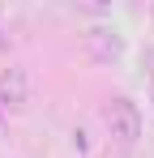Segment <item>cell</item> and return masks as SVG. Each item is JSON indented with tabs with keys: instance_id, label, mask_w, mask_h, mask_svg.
<instances>
[{
	"instance_id": "3",
	"label": "cell",
	"mask_w": 154,
	"mask_h": 158,
	"mask_svg": "<svg viewBox=\"0 0 154 158\" xmlns=\"http://www.w3.org/2000/svg\"><path fill=\"white\" fill-rule=\"evenodd\" d=\"M26 103H30V73L22 64H9L0 73V107L4 111H22Z\"/></svg>"
},
{
	"instance_id": "1",
	"label": "cell",
	"mask_w": 154,
	"mask_h": 158,
	"mask_svg": "<svg viewBox=\"0 0 154 158\" xmlns=\"http://www.w3.org/2000/svg\"><path fill=\"white\" fill-rule=\"evenodd\" d=\"M107 132H111L116 145H137V137H141V107L133 98H111V107H107Z\"/></svg>"
},
{
	"instance_id": "2",
	"label": "cell",
	"mask_w": 154,
	"mask_h": 158,
	"mask_svg": "<svg viewBox=\"0 0 154 158\" xmlns=\"http://www.w3.org/2000/svg\"><path fill=\"white\" fill-rule=\"evenodd\" d=\"M81 43H86V56H90L94 64H116V60L124 56V39L111 26H90Z\"/></svg>"
},
{
	"instance_id": "5",
	"label": "cell",
	"mask_w": 154,
	"mask_h": 158,
	"mask_svg": "<svg viewBox=\"0 0 154 158\" xmlns=\"http://www.w3.org/2000/svg\"><path fill=\"white\" fill-rule=\"evenodd\" d=\"M150 98H154V85H150Z\"/></svg>"
},
{
	"instance_id": "4",
	"label": "cell",
	"mask_w": 154,
	"mask_h": 158,
	"mask_svg": "<svg viewBox=\"0 0 154 158\" xmlns=\"http://www.w3.org/2000/svg\"><path fill=\"white\" fill-rule=\"evenodd\" d=\"M4 115H9V111H4V107H0V128H4Z\"/></svg>"
}]
</instances>
